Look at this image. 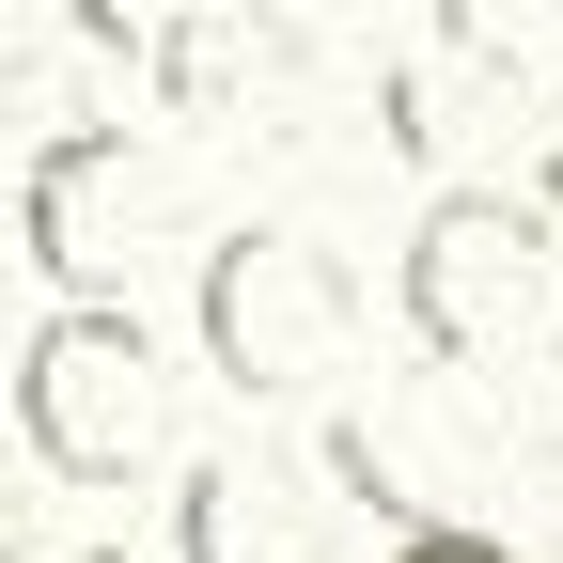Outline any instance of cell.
<instances>
[{"instance_id": "4fadbf2b", "label": "cell", "mask_w": 563, "mask_h": 563, "mask_svg": "<svg viewBox=\"0 0 563 563\" xmlns=\"http://www.w3.org/2000/svg\"><path fill=\"white\" fill-rule=\"evenodd\" d=\"M110 16H141V0H110Z\"/></svg>"}, {"instance_id": "8fae6325", "label": "cell", "mask_w": 563, "mask_h": 563, "mask_svg": "<svg viewBox=\"0 0 563 563\" xmlns=\"http://www.w3.org/2000/svg\"><path fill=\"white\" fill-rule=\"evenodd\" d=\"M79 563H141V548H79Z\"/></svg>"}, {"instance_id": "6da1fadb", "label": "cell", "mask_w": 563, "mask_h": 563, "mask_svg": "<svg viewBox=\"0 0 563 563\" xmlns=\"http://www.w3.org/2000/svg\"><path fill=\"white\" fill-rule=\"evenodd\" d=\"M16 439L47 485H141L173 454V376L157 329L125 298H47V329L16 344Z\"/></svg>"}, {"instance_id": "277c9868", "label": "cell", "mask_w": 563, "mask_h": 563, "mask_svg": "<svg viewBox=\"0 0 563 563\" xmlns=\"http://www.w3.org/2000/svg\"><path fill=\"white\" fill-rule=\"evenodd\" d=\"M344 329H361V282H344L313 235L235 220L203 251V361H220L251 407H298L313 376H344Z\"/></svg>"}, {"instance_id": "5b68a950", "label": "cell", "mask_w": 563, "mask_h": 563, "mask_svg": "<svg viewBox=\"0 0 563 563\" xmlns=\"http://www.w3.org/2000/svg\"><path fill=\"white\" fill-rule=\"evenodd\" d=\"M485 125H517V47L422 0V16L391 32V63H376V141H391V157H422V173H454Z\"/></svg>"}, {"instance_id": "9c48e42d", "label": "cell", "mask_w": 563, "mask_h": 563, "mask_svg": "<svg viewBox=\"0 0 563 563\" xmlns=\"http://www.w3.org/2000/svg\"><path fill=\"white\" fill-rule=\"evenodd\" d=\"M532 203H548V220H563V125H548V173H532Z\"/></svg>"}, {"instance_id": "8992f818", "label": "cell", "mask_w": 563, "mask_h": 563, "mask_svg": "<svg viewBox=\"0 0 563 563\" xmlns=\"http://www.w3.org/2000/svg\"><path fill=\"white\" fill-rule=\"evenodd\" d=\"M141 63H157V32L110 0H0V110H32V125H95Z\"/></svg>"}, {"instance_id": "7c38bea8", "label": "cell", "mask_w": 563, "mask_h": 563, "mask_svg": "<svg viewBox=\"0 0 563 563\" xmlns=\"http://www.w3.org/2000/svg\"><path fill=\"white\" fill-rule=\"evenodd\" d=\"M548 376H563V329H548Z\"/></svg>"}, {"instance_id": "3957f363", "label": "cell", "mask_w": 563, "mask_h": 563, "mask_svg": "<svg viewBox=\"0 0 563 563\" xmlns=\"http://www.w3.org/2000/svg\"><path fill=\"white\" fill-rule=\"evenodd\" d=\"M173 235V173L141 125H47L32 173H16V266L47 282V298H125V266Z\"/></svg>"}, {"instance_id": "7a4b0ae2", "label": "cell", "mask_w": 563, "mask_h": 563, "mask_svg": "<svg viewBox=\"0 0 563 563\" xmlns=\"http://www.w3.org/2000/svg\"><path fill=\"white\" fill-rule=\"evenodd\" d=\"M548 203H517V188H439L407 220V266H391V298H407V344L439 376H485L501 344L532 329V298H548Z\"/></svg>"}, {"instance_id": "30bf717a", "label": "cell", "mask_w": 563, "mask_h": 563, "mask_svg": "<svg viewBox=\"0 0 563 563\" xmlns=\"http://www.w3.org/2000/svg\"><path fill=\"white\" fill-rule=\"evenodd\" d=\"M0 563H16V501H0Z\"/></svg>"}, {"instance_id": "52a82bcc", "label": "cell", "mask_w": 563, "mask_h": 563, "mask_svg": "<svg viewBox=\"0 0 563 563\" xmlns=\"http://www.w3.org/2000/svg\"><path fill=\"white\" fill-rule=\"evenodd\" d=\"M313 517H298V470L282 454H188L173 485V563H298Z\"/></svg>"}, {"instance_id": "ba28073f", "label": "cell", "mask_w": 563, "mask_h": 563, "mask_svg": "<svg viewBox=\"0 0 563 563\" xmlns=\"http://www.w3.org/2000/svg\"><path fill=\"white\" fill-rule=\"evenodd\" d=\"M391 563H532V548L470 532V517H407V532H391Z\"/></svg>"}]
</instances>
